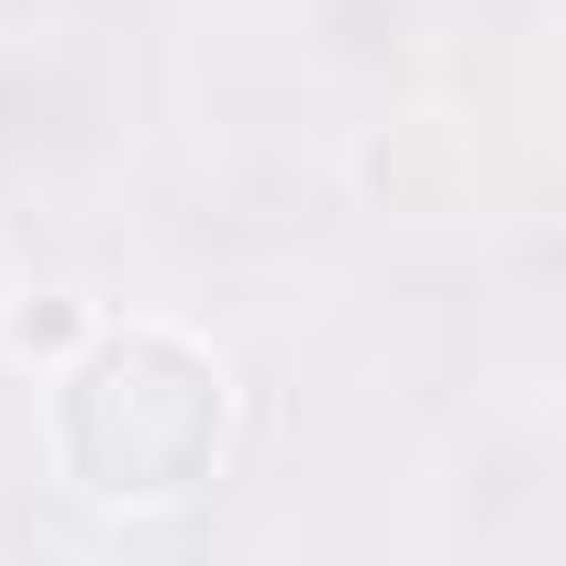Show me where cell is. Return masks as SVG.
I'll return each instance as SVG.
<instances>
[{"instance_id": "obj_2", "label": "cell", "mask_w": 566, "mask_h": 566, "mask_svg": "<svg viewBox=\"0 0 566 566\" xmlns=\"http://www.w3.org/2000/svg\"><path fill=\"white\" fill-rule=\"evenodd\" d=\"M12 345H23V356H56V345H78V312H67V301H45V312H12Z\"/></svg>"}, {"instance_id": "obj_1", "label": "cell", "mask_w": 566, "mask_h": 566, "mask_svg": "<svg viewBox=\"0 0 566 566\" xmlns=\"http://www.w3.org/2000/svg\"><path fill=\"white\" fill-rule=\"evenodd\" d=\"M56 444L101 500H167L222 455V367L178 334H112L67 378Z\"/></svg>"}]
</instances>
